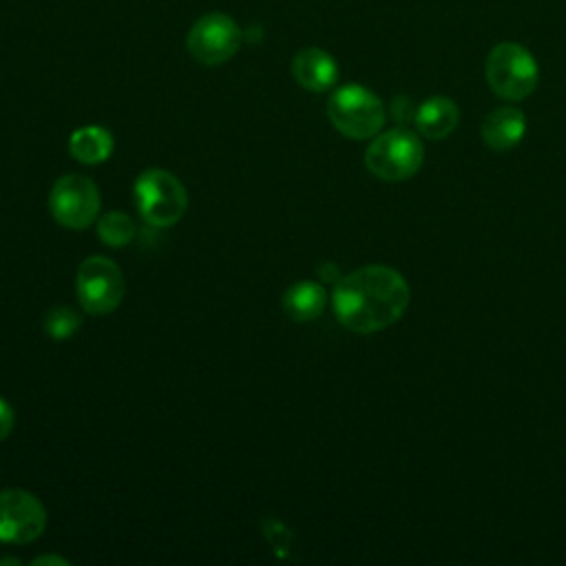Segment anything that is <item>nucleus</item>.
<instances>
[{
    "label": "nucleus",
    "instance_id": "1",
    "mask_svg": "<svg viewBox=\"0 0 566 566\" xmlns=\"http://www.w3.org/2000/svg\"><path fill=\"white\" fill-rule=\"evenodd\" d=\"M409 285L389 265H363L334 283L332 307L343 327L371 334L394 325L409 305Z\"/></svg>",
    "mask_w": 566,
    "mask_h": 566
},
{
    "label": "nucleus",
    "instance_id": "2",
    "mask_svg": "<svg viewBox=\"0 0 566 566\" xmlns=\"http://www.w3.org/2000/svg\"><path fill=\"white\" fill-rule=\"evenodd\" d=\"M484 75L489 88L497 97L517 102L535 91L539 69L526 46H522L520 42H500L486 55Z\"/></svg>",
    "mask_w": 566,
    "mask_h": 566
},
{
    "label": "nucleus",
    "instance_id": "3",
    "mask_svg": "<svg viewBox=\"0 0 566 566\" xmlns=\"http://www.w3.org/2000/svg\"><path fill=\"white\" fill-rule=\"evenodd\" d=\"M133 197L142 219L155 228L177 223L188 208L186 186L164 168L144 170L133 186Z\"/></svg>",
    "mask_w": 566,
    "mask_h": 566
},
{
    "label": "nucleus",
    "instance_id": "4",
    "mask_svg": "<svg viewBox=\"0 0 566 566\" xmlns=\"http://www.w3.org/2000/svg\"><path fill=\"white\" fill-rule=\"evenodd\" d=\"M424 148L420 137L409 128H389L371 139L365 150L367 170L382 181H405L422 166Z\"/></svg>",
    "mask_w": 566,
    "mask_h": 566
},
{
    "label": "nucleus",
    "instance_id": "5",
    "mask_svg": "<svg viewBox=\"0 0 566 566\" xmlns=\"http://www.w3.org/2000/svg\"><path fill=\"white\" fill-rule=\"evenodd\" d=\"M327 117L345 137L369 139L385 124V106L374 91L360 84H345L329 95Z\"/></svg>",
    "mask_w": 566,
    "mask_h": 566
},
{
    "label": "nucleus",
    "instance_id": "6",
    "mask_svg": "<svg viewBox=\"0 0 566 566\" xmlns=\"http://www.w3.org/2000/svg\"><path fill=\"white\" fill-rule=\"evenodd\" d=\"M124 292V274L108 256L93 254L77 265L75 294L84 312L93 316L111 314L119 307Z\"/></svg>",
    "mask_w": 566,
    "mask_h": 566
},
{
    "label": "nucleus",
    "instance_id": "7",
    "mask_svg": "<svg viewBox=\"0 0 566 566\" xmlns=\"http://www.w3.org/2000/svg\"><path fill=\"white\" fill-rule=\"evenodd\" d=\"M99 206V188L86 175H64L49 192V210L53 219L69 230L88 228L97 219Z\"/></svg>",
    "mask_w": 566,
    "mask_h": 566
},
{
    "label": "nucleus",
    "instance_id": "8",
    "mask_svg": "<svg viewBox=\"0 0 566 566\" xmlns=\"http://www.w3.org/2000/svg\"><path fill=\"white\" fill-rule=\"evenodd\" d=\"M243 33L239 24L219 11L201 15L186 35L188 53L208 66L228 62L241 46Z\"/></svg>",
    "mask_w": 566,
    "mask_h": 566
},
{
    "label": "nucleus",
    "instance_id": "9",
    "mask_svg": "<svg viewBox=\"0 0 566 566\" xmlns=\"http://www.w3.org/2000/svg\"><path fill=\"white\" fill-rule=\"evenodd\" d=\"M46 528L44 504L24 489L0 491V542L29 544Z\"/></svg>",
    "mask_w": 566,
    "mask_h": 566
},
{
    "label": "nucleus",
    "instance_id": "10",
    "mask_svg": "<svg viewBox=\"0 0 566 566\" xmlns=\"http://www.w3.org/2000/svg\"><path fill=\"white\" fill-rule=\"evenodd\" d=\"M292 75L294 80L312 93H325L329 91L338 80V64L336 60L318 49V46H305L292 57Z\"/></svg>",
    "mask_w": 566,
    "mask_h": 566
},
{
    "label": "nucleus",
    "instance_id": "11",
    "mask_svg": "<svg viewBox=\"0 0 566 566\" xmlns=\"http://www.w3.org/2000/svg\"><path fill=\"white\" fill-rule=\"evenodd\" d=\"M526 117L517 106H497L482 122V139L493 150H509L522 142Z\"/></svg>",
    "mask_w": 566,
    "mask_h": 566
},
{
    "label": "nucleus",
    "instance_id": "12",
    "mask_svg": "<svg viewBox=\"0 0 566 566\" xmlns=\"http://www.w3.org/2000/svg\"><path fill=\"white\" fill-rule=\"evenodd\" d=\"M458 122H460V108L455 106L453 99L444 95H433L427 102H422L416 108V117H413L418 133L433 142L451 135Z\"/></svg>",
    "mask_w": 566,
    "mask_h": 566
},
{
    "label": "nucleus",
    "instance_id": "13",
    "mask_svg": "<svg viewBox=\"0 0 566 566\" xmlns=\"http://www.w3.org/2000/svg\"><path fill=\"white\" fill-rule=\"evenodd\" d=\"M281 305L285 316L296 323L314 321L327 305V292L316 281H296L285 290Z\"/></svg>",
    "mask_w": 566,
    "mask_h": 566
},
{
    "label": "nucleus",
    "instance_id": "14",
    "mask_svg": "<svg viewBox=\"0 0 566 566\" xmlns=\"http://www.w3.org/2000/svg\"><path fill=\"white\" fill-rule=\"evenodd\" d=\"M113 135L104 126H82L69 137V153L80 164L97 166L113 153Z\"/></svg>",
    "mask_w": 566,
    "mask_h": 566
},
{
    "label": "nucleus",
    "instance_id": "15",
    "mask_svg": "<svg viewBox=\"0 0 566 566\" xmlns=\"http://www.w3.org/2000/svg\"><path fill=\"white\" fill-rule=\"evenodd\" d=\"M97 237L111 248H124L135 237L133 217L124 210H111L97 217Z\"/></svg>",
    "mask_w": 566,
    "mask_h": 566
},
{
    "label": "nucleus",
    "instance_id": "16",
    "mask_svg": "<svg viewBox=\"0 0 566 566\" xmlns=\"http://www.w3.org/2000/svg\"><path fill=\"white\" fill-rule=\"evenodd\" d=\"M42 327L44 332L53 338V340H66L71 338L77 327H80V316L66 307V305H57L53 310H49L44 314V321H42Z\"/></svg>",
    "mask_w": 566,
    "mask_h": 566
},
{
    "label": "nucleus",
    "instance_id": "17",
    "mask_svg": "<svg viewBox=\"0 0 566 566\" xmlns=\"http://www.w3.org/2000/svg\"><path fill=\"white\" fill-rule=\"evenodd\" d=\"M13 424H15V413L11 405L4 398H0V442L13 431Z\"/></svg>",
    "mask_w": 566,
    "mask_h": 566
},
{
    "label": "nucleus",
    "instance_id": "18",
    "mask_svg": "<svg viewBox=\"0 0 566 566\" xmlns=\"http://www.w3.org/2000/svg\"><path fill=\"white\" fill-rule=\"evenodd\" d=\"M391 113H394V117H396L400 124H407L409 119L416 117V111L411 108V99H407L405 95H398V97L394 99Z\"/></svg>",
    "mask_w": 566,
    "mask_h": 566
},
{
    "label": "nucleus",
    "instance_id": "19",
    "mask_svg": "<svg viewBox=\"0 0 566 566\" xmlns=\"http://www.w3.org/2000/svg\"><path fill=\"white\" fill-rule=\"evenodd\" d=\"M49 566V564H53V566H69V559H64V557H60V555H40V557H35L33 559V566Z\"/></svg>",
    "mask_w": 566,
    "mask_h": 566
},
{
    "label": "nucleus",
    "instance_id": "20",
    "mask_svg": "<svg viewBox=\"0 0 566 566\" xmlns=\"http://www.w3.org/2000/svg\"><path fill=\"white\" fill-rule=\"evenodd\" d=\"M321 276H323V281H327V283H338V279H340L334 263H325V265L321 268Z\"/></svg>",
    "mask_w": 566,
    "mask_h": 566
}]
</instances>
